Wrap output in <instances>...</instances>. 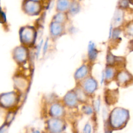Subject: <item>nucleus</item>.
<instances>
[{
	"instance_id": "obj_1",
	"label": "nucleus",
	"mask_w": 133,
	"mask_h": 133,
	"mask_svg": "<svg viewBox=\"0 0 133 133\" xmlns=\"http://www.w3.org/2000/svg\"><path fill=\"white\" fill-rule=\"evenodd\" d=\"M127 116L128 113L126 110L120 108L115 109L111 115V121L112 125L114 127L121 126L126 121Z\"/></svg>"
},
{
	"instance_id": "obj_2",
	"label": "nucleus",
	"mask_w": 133,
	"mask_h": 133,
	"mask_svg": "<svg viewBox=\"0 0 133 133\" xmlns=\"http://www.w3.org/2000/svg\"><path fill=\"white\" fill-rule=\"evenodd\" d=\"M35 31L31 27H25L21 30L20 38L24 43H31L35 38Z\"/></svg>"
},
{
	"instance_id": "obj_3",
	"label": "nucleus",
	"mask_w": 133,
	"mask_h": 133,
	"mask_svg": "<svg viewBox=\"0 0 133 133\" xmlns=\"http://www.w3.org/2000/svg\"><path fill=\"white\" fill-rule=\"evenodd\" d=\"M25 11L30 15H35L40 10L39 4L36 1L28 0L24 4Z\"/></svg>"
},
{
	"instance_id": "obj_4",
	"label": "nucleus",
	"mask_w": 133,
	"mask_h": 133,
	"mask_svg": "<svg viewBox=\"0 0 133 133\" xmlns=\"http://www.w3.org/2000/svg\"><path fill=\"white\" fill-rule=\"evenodd\" d=\"M62 31V26L60 23L57 22H53L50 25V32L52 35L57 36L61 34Z\"/></svg>"
},
{
	"instance_id": "obj_5",
	"label": "nucleus",
	"mask_w": 133,
	"mask_h": 133,
	"mask_svg": "<svg viewBox=\"0 0 133 133\" xmlns=\"http://www.w3.org/2000/svg\"><path fill=\"white\" fill-rule=\"evenodd\" d=\"M15 100L14 95L12 94H8L4 95L1 98V102L5 105H10L12 104Z\"/></svg>"
},
{
	"instance_id": "obj_6",
	"label": "nucleus",
	"mask_w": 133,
	"mask_h": 133,
	"mask_svg": "<svg viewBox=\"0 0 133 133\" xmlns=\"http://www.w3.org/2000/svg\"><path fill=\"white\" fill-rule=\"evenodd\" d=\"M70 6L69 0H58L57 4V9L63 11L66 10Z\"/></svg>"
},
{
	"instance_id": "obj_7",
	"label": "nucleus",
	"mask_w": 133,
	"mask_h": 133,
	"mask_svg": "<svg viewBox=\"0 0 133 133\" xmlns=\"http://www.w3.org/2000/svg\"><path fill=\"white\" fill-rule=\"evenodd\" d=\"M15 55L16 59L18 61H23L25 59L26 56L25 50L22 47H19L16 50Z\"/></svg>"
},
{
	"instance_id": "obj_8",
	"label": "nucleus",
	"mask_w": 133,
	"mask_h": 133,
	"mask_svg": "<svg viewBox=\"0 0 133 133\" xmlns=\"http://www.w3.org/2000/svg\"><path fill=\"white\" fill-rule=\"evenodd\" d=\"M97 52L94 43L90 42L88 45V55L91 60H94L97 57Z\"/></svg>"
},
{
	"instance_id": "obj_9",
	"label": "nucleus",
	"mask_w": 133,
	"mask_h": 133,
	"mask_svg": "<svg viewBox=\"0 0 133 133\" xmlns=\"http://www.w3.org/2000/svg\"><path fill=\"white\" fill-rule=\"evenodd\" d=\"M50 129L55 132H58L62 129V124L61 122L58 120H52L50 122Z\"/></svg>"
},
{
	"instance_id": "obj_10",
	"label": "nucleus",
	"mask_w": 133,
	"mask_h": 133,
	"mask_svg": "<svg viewBox=\"0 0 133 133\" xmlns=\"http://www.w3.org/2000/svg\"><path fill=\"white\" fill-rule=\"evenodd\" d=\"M96 87V84L94 80L91 79H88L86 81L85 84V89L89 92H91L94 91Z\"/></svg>"
},
{
	"instance_id": "obj_11",
	"label": "nucleus",
	"mask_w": 133,
	"mask_h": 133,
	"mask_svg": "<svg viewBox=\"0 0 133 133\" xmlns=\"http://www.w3.org/2000/svg\"><path fill=\"white\" fill-rule=\"evenodd\" d=\"M123 14L120 10H117L114 16V22L115 25H118L122 21Z\"/></svg>"
},
{
	"instance_id": "obj_12",
	"label": "nucleus",
	"mask_w": 133,
	"mask_h": 133,
	"mask_svg": "<svg viewBox=\"0 0 133 133\" xmlns=\"http://www.w3.org/2000/svg\"><path fill=\"white\" fill-rule=\"evenodd\" d=\"M66 103L69 105H74L76 103V98L75 95L72 93L68 94L65 97Z\"/></svg>"
},
{
	"instance_id": "obj_13",
	"label": "nucleus",
	"mask_w": 133,
	"mask_h": 133,
	"mask_svg": "<svg viewBox=\"0 0 133 133\" xmlns=\"http://www.w3.org/2000/svg\"><path fill=\"white\" fill-rule=\"evenodd\" d=\"M87 68L85 66H83L81 68H79L77 70V71L76 72L75 74V76L77 78H80L83 77H84L87 73Z\"/></svg>"
},
{
	"instance_id": "obj_14",
	"label": "nucleus",
	"mask_w": 133,
	"mask_h": 133,
	"mask_svg": "<svg viewBox=\"0 0 133 133\" xmlns=\"http://www.w3.org/2000/svg\"><path fill=\"white\" fill-rule=\"evenodd\" d=\"M51 112L54 115L58 116L61 115L62 113V109L60 106L58 105H55L51 108Z\"/></svg>"
},
{
	"instance_id": "obj_15",
	"label": "nucleus",
	"mask_w": 133,
	"mask_h": 133,
	"mask_svg": "<svg viewBox=\"0 0 133 133\" xmlns=\"http://www.w3.org/2000/svg\"><path fill=\"white\" fill-rule=\"evenodd\" d=\"M129 78V75L126 72H122L118 76V81L121 83H124L128 81Z\"/></svg>"
},
{
	"instance_id": "obj_16",
	"label": "nucleus",
	"mask_w": 133,
	"mask_h": 133,
	"mask_svg": "<svg viewBox=\"0 0 133 133\" xmlns=\"http://www.w3.org/2000/svg\"><path fill=\"white\" fill-rule=\"evenodd\" d=\"M70 12L73 14H75L77 13L79 10V6L77 2H73L72 5L70 6Z\"/></svg>"
},
{
	"instance_id": "obj_17",
	"label": "nucleus",
	"mask_w": 133,
	"mask_h": 133,
	"mask_svg": "<svg viewBox=\"0 0 133 133\" xmlns=\"http://www.w3.org/2000/svg\"><path fill=\"white\" fill-rule=\"evenodd\" d=\"M65 16L62 13H59L55 16V20L56 22L60 23L62 22L64 20Z\"/></svg>"
},
{
	"instance_id": "obj_18",
	"label": "nucleus",
	"mask_w": 133,
	"mask_h": 133,
	"mask_svg": "<svg viewBox=\"0 0 133 133\" xmlns=\"http://www.w3.org/2000/svg\"><path fill=\"white\" fill-rule=\"evenodd\" d=\"M127 32L130 35L133 36V22H131L127 28Z\"/></svg>"
},
{
	"instance_id": "obj_19",
	"label": "nucleus",
	"mask_w": 133,
	"mask_h": 133,
	"mask_svg": "<svg viewBox=\"0 0 133 133\" xmlns=\"http://www.w3.org/2000/svg\"><path fill=\"white\" fill-rule=\"evenodd\" d=\"M113 70L111 69H108L106 70V72H105V76L107 78L109 79L110 78L112 77V76H113Z\"/></svg>"
},
{
	"instance_id": "obj_20",
	"label": "nucleus",
	"mask_w": 133,
	"mask_h": 133,
	"mask_svg": "<svg viewBox=\"0 0 133 133\" xmlns=\"http://www.w3.org/2000/svg\"><path fill=\"white\" fill-rule=\"evenodd\" d=\"M121 33V31L119 29H115L112 32V37L114 38H116L118 37Z\"/></svg>"
},
{
	"instance_id": "obj_21",
	"label": "nucleus",
	"mask_w": 133,
	"mask_h": 133,
	"mask_svg": "<svg viewBox=\"0 0 133 133\" xmlns=\"http://www.w3.org/2000/svg\"><path fill=\"white\" fill-rule=\"evenodd\" d=\"M129 5L128 0H122L120 2V6L122 8H126Z\"/></svg>"
},
{
	"instance_id": "obj_22",
	"label": "nucleus",
	"mask_w": 133,
	"mask_h": 133,
	"mask_svg": "<svg viewBox=\"0 0 133 133\" xmlns=\"http://www.w3.org/2000/svg\"><path fill=\"white\" fill-rule=\"evenodd\" d=\"M91 132V127L90 126L87 124L85 126L83 130V133H90Z\"/></svg>"
},
{
	"instance_id": "obj_23",
	"label": "nucleus",
	"mask_w": 133,
	"mask_h": 133,
	"mask_svg": "<svg viewBox=\"0 0 133 133\" xmlns=\"http://www.w3.org/2000/svg\"><path fill=\"white\" fill-rule=\"evenodd\" d=\"M113 60H114V58L113 56L109 55L108 58V61L109 62V63H112L113 61Z\"/></svg>"
},
{
	"instance_id": "obj_24",
	"label": "nucleus",
	"mask_w": 133,
	"mask_h": 133,
	"mask_svg": "<svg viewBox=\"0 0 133 133\" xmlns=\"http://www.w3.org/2000/svg\"><path fill=\"white\" fill-rule=\"evenodd\" d=\"M85 111L86 113L87 114H90L92 112V110L90 107H86Z\"/></svg>"
},
{
	"instance_id": "obj_25",
	"label": "nucleus",
	"mask_w": 133,
	"mask_h": 133,
	"mask_svg": "<svg viewBox=\"0 0 133 133\" xmlns=\"http://www.w3.org/2000/svg\"><path fill=\"white\" fill-rule=\"evenodd\" d=\"M42 43H43V41H42L41 42V43H39V45H38V49H37V57H38L39 54V52H40V50H41V46H42Z\"/></svg>"
},
{
	"instance_id": "obj_26",
	"label": "nucleus",
	"mask_w": 133,
	"mask_h": 133,
	"mask_svg": "<svg viewBox=\"0 0 133 133\" xmlns=\"http://www.w3.org/2000/svg\"><path fill=\"white\" fill-rule=\"evenodd\" d=\"M47 45H48V41H46L45 44V45H44V53H45L46 50H47Z\"/></svg>"
},
{
	"instance_id": "obj_27",
	"label": "nucleus",
	"mask_w": 133,
	"mask_h": 133,
	"mask_svg": "<svg viewBox=\"0 0 133 133\" xmlns=\"http://www.w3.org/2000/svg\"><path fill=\"white\" fill-rule=\"evenodd\" d=\"M33 133H39V132L38 131H34V132H33Z\"/></svg>"
},
{
	"instance_id": "obj_28",
	"label": "nucleus",
	"mask_w": 133,
	"mask_h": 133,
	"mask_svg": "<svg viewBox=\"0 0 133 133\" xmlns=\"http://www.w3.org/2000/svg\"><path fill=\"white\" fill-rule=\"evenodd\" d=\"M129 1H130V2L133 4V0H129Z\"/></svg>"
}]
</instances>
